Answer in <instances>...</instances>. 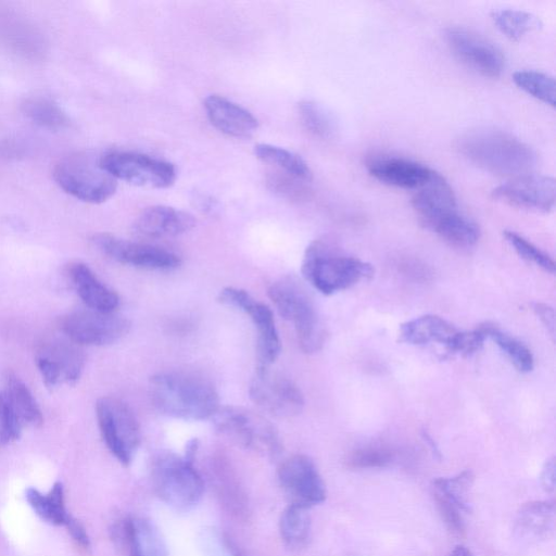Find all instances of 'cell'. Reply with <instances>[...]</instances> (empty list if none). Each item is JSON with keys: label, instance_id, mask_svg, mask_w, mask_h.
<instances>
[{"label": "cell", "instance_id": "cell-1", "mask_svg": "<svg viewBox=\"0 0 556 556\" xmlns=\"http://www.w3.org/2000/svg\"><path fill=\"white\" fill-rule=\"evenodd\" d=\"M149 391L155 408L174 418L207 419L220 407L213 383L194 372H157L150 379Z\"/></svg>", "mask_w": 556, "mask_h": 556}, {"label": "cell", "instance_id": "cell-36", "mask_svg": "<svg viewBox=\"0 0 556 556\" xmlns=\"http://www.w3.org/2000/svg\"><path fill=\"white\" fill-rule=\"evenodd\" d=\"M298 113L303 126L318 138L328 139L336 131V124L330 113L315 101H301L298 104Z\"/></svg>", "mask_w": 556, "mask_h": 556}, {"label": "cell", "instance_id": "cell-18", "mask_svg": "<svg viewBox=\"0 0 556 556\" xmlns=\"http://www.w3.org/2000/svg\"><path fill=\"white\" fill-rule=\"evenodd\" d=\"M369 174L377 180L402 189L418 190L434 175L429 166L402 157L382 156L372 159Z\"/></svg>", "mask_w": 556, "mask_h": 556}, {"label": "cell", "instance_id": "cell-13", "mask_svg": "<svg viewBox=\"0 0 556 556\" xmlns=\"http://www.w3.org/2000/svg\"><path fill=\"white\" fill-rule=\"evenodd\" d=\"M278 481L290 504L312 507L326 498L325 482L314 464L305 455H293L278 468Z\"/></svg>", "mask_w": 556, "mask_h": 556}, {"label": "cell", "instance_id": "cell-28", "mask_svg": "<svg viewBox=\"0 0 556 556\" xmlns=\"http://www.w3.org/2000/svg\"><path fill=\"white\" fill-rule=\"evenodd\" d=\"M77 345L71 340H55L48 342L39 351V354L49 357L58 365L62 381L68 384L78 381L85 364L84 353Z\"/></svg>", "mask_w": 556, "mask_h": 556}, {"label": "cell", "instance_id": "cell-23", "mask_svg": "<svg viewBox=\"0 0 556 556\" xmlns=\"http://www.w3.org/2000/svg\"><path fill=\"white\" fill-rule=\"evenodd\" d=\"M71 277L78 295L90 309L113 313L118 306V295L100 281L86 264H74Z\"/></svg>", "mask_w": 556, "mask_h": 556}, {"label": "cell", "instance_id": "cell-19", "mask_svg": "<svg viewBox=\"0 0 556 556\" xmlns=\"http://www.w3.org/2000/svg\"><path fill=\"white\" fill-rule=\"evenodd\" d=\"M203 104L211 124L229 137L250 138L258 128V121L250 111L223 96L211 94Z\"/></svg>", "mask_w": 556, "mask_h": 556}, {"label": "cell", "instance_id": "cell-43", "mask_svg": "<svg viewBox=\"0 0 556 556\" xmlns=\"http://www.w3.org/2000/svg\"><path fill=\"white\" fill-rule=\"evenodd\" d=\"M75 543L84 551L90 548V540L84 526L71 515L64 523Z\"/></svg>", "mask_w": 556, "mask_h": 556}, {"label": "cell", "instance_id": "cell-10", "mask_svg": "<svg viewBox=\"0 0 556 556\" xmlns=\"http://www.w3.org/2000/svg\"><path fill=\"white\" fill-rule=\"evenodd\" d=\"M255 405L275 417L289 418L299 415L304 407L300 388L286 376L270 367H256L249 388Z\"/></svg>", "mask_w": 556, "mask_h": 556}, {"label": "cell", "instance_id": "cell-33", "mask_svg": "<svg viewBox=\"0 0 556 556\" xmlns=\"http://www.w3.org/2000/svg\"><path fill=\"white\" fill-rule=\"evenodd\" d=\"M479 327L482 329L486 338L493 339L496 345L507 355L517 370L520 372H529L533 369V355L522 342L503 332L492 323H484Z\"/></svg>", "mask_w": 556, "mask_h": 556}, {"label": "cell", "instance_id": "cell-45", "mask_svg": "<svg viewBox=\"0 0 556 556\" xmlns=\"http://www.w3.org/2000/svg\"><path fill=\"white\" fill-rule=\"evenodd\" d=\"M541 484L546 492H553L555 489V460L549 458L544 464L541 471Z\"/></svg>", "mask_w": 556, "mask_h": 556}, {"label": "cell", "instance_id": "cell-15", "mask_svg": "<svg viewBox=\"0 0 556 556\" xmlns=\"http://www.w3.org/2000/svg\"><path fill=\"white\" fill-rule=\"evenodd\" d=\"M492 197L511 206L547 213L555 205L556 182L549 176L525 174L494 188Z\"/></svg>", "mask_w": 556, "mask_h": 556}, {"label": "cell", "instance_id": "cell-25", "mask_svg": "<svg viewBox=\"0 0 556 556\" xmlns=\"http://www.w3.org/2000/svg\"><path fill=\"white\" fill-rule=\"evenodd\" d=\"M554 520L555 505L553 502H530L520 508L516 519V530L526 539H545L553 532Z\"/></svg>", "mask_w": 556, "mask_h": 556}, {"label": "cell", "instance_id": "cell-40", "mask_svg": "<svg viewBox=\"0 0 556 556\" xmlns=\"http://www.w3.org/2000/svg\"><path fill=\"white\" fill-rule=\"evenodd\" d=\"M217 476V490L223 502L227 505L229 510L239 515L245 509V497L240 490V485L233 480L231 473L219 469Z\"/></svg>", "mask_w": 556, "mask_h": 556}, {"label": "cell", "instance_id": "cell-47", "mask_svg": "<svg viewBox=\"0 0 556 556\" xmlns=\"http://www.w3.org/2000/svg\"><path fill=\"white\" fill-rule=\"evenodd\" d=\"M422 438L425 440V442L429 445L430 450L432 451V453L437 456V457H440L441 453H440V450L439 447L437 446L435 442L433 441V439L430 437V434L426 431L422 432Z\"/></svg>", "mask_w": 556, "mask_h": 556}, {"label": "cell", "instance_id": "cell-20", "mask_svg": "<svg viewBox=\"0 0 556 556\" xmlns=\"http://www.w3.org/2000/svg\"><path fill=\"white\" fill-rule=\"evenodd\" d=\"M195 226L192 214L167 205H153L143 210L134 223L137 233L149 238L176 237Z\"/></svg>", "mask_w": 556, "mask_h": 556}, {"label": "cell", "instance_id": "cell-7", "mask_svg": "<svg viewBox=\"0 0 556 556\" xmlns=\"http://www.w3.org/2000/svg\"><path fill=\"white\" fill-rule=\"evenodd\" d=\"M96 415L103 441L123 465H128L141 440L138 419L122 400L103 396L97 401Z\"/></svg>", "mask_w": 556, "mask_h": 556}, {"label": "cell", "instance_id": "cell-14", "mask_svg": "<svg viewBox=\"0 0 556 556\" xmlns=\"http://www.w3.org/2000/svg\"><path fill=\"white\" fill-rule=\"evenodd\" d=\"M445 40L463 63L485 77H498L505 66L502 51L483 36L465 27H450Z\"/></svg>", "mask_w": 556, "mask_h": 556}, {"label": "cell", "instance_id": "cell-26", "mask_svg": "<svg viewBox=\"0 0 556 556\" xmlns=\"http://www.w3.org/2000/svg\"><path fill=\"white\" fill-rule=\"evenodd\" d=\"M427 228L446 242L459 248L475 245L480 237L479 226L458 210L438 218Z\"/></svg>", "mask_w": 556, "mask_h": 556}, {"label": "cell", "instance_id": "cell-37", "mask_svg": "<svg viewBox=\"0 0 556 556\" xmlns=\"http://www.w3.org/2000/svg\"><path fill=\"white\" fill-rule=\"evenodd\" d=\"M503 235L506 241L521 258L535 264L546 273H555L554 261L533 243L514 231L505 230Z\"/></svg>", "mask_w": 556, "mask_h": 556}, {"label": "cell", "instance_id": "cell-24", "mask_svg": "<svg viewBox=\"0 0 556 556\" xmlns=\"http://www.w3.org/2000/svg\"><path fill=\"white\" fill-rule=\"evenodd\" d=\"M458 330L435 315H424L401 325L399 340L413 345L440 343L445 348Z\"/></svg>", "mask_w": 556, "mask_h": 556}, {"label": "cell", "instance_id": "cell-48", "mask_svg": "<svg viewBox=\"0 0 556 556\" xmlns=\"http://www.w3.org/2000/svg\"><path fill=\"white\" fill-rule=\"evenodd\" d=\"M448 556H473L471 551L464 546V545H457Z\"/></svg>", "mask_w": 556, "mask_h": 556}, {"label": "cell", "instance_id": "cell-17", "mask_svg": "<svg viewBox=\"0 0 556 556\" xmlns=\"http://www.w3.org/2000/svg\"><path fill=\"white\" fill-rule=\"evenodd\" d=\"M113 539L127 556H168L160 530L149 519L130 517L113 528Z\"/></svg>", "mask_w": 556, "mask_h": 556}, {"label": "cell", "instance_id": "cell-34", "mask_svg": "<svg viewBox=\"0 0 556 556\" xmlns=\"http://www.w3.org/2000/svg\"><path fill=\"white\" fill-rule=\"evenodd\" d=\"M24 114L35 124L48 129H61L68 125L65 112L52 100L33 97L22 105Z\"/></svg>", "mask_w": 556, "mask_h": 556}, {"label": "cell", "instance_id": "cell-16", "mask_svg": "<svg viewBox=\"0 0 556 556\" xmlns=\"http://www.w3.org/2000/svg\"><path fill=\"white\" fill-rule=\"evenodd\" d=\"M471 470H464L453 477H441L432 481V495L437 508L450 530L464 526V514L471 509Z\"/></svg>", "mask_w": 556, "mask_h": 556}, {"label": "cell", "instance_id": "cell-21", "mask_svg": "<svg viewBox=\"0 0 556 556\" xmlns=\"http://www.w3.org/2000/svg\"><path fill=\"white\" fill-rule=\"evenodd\" d=\"M412 205L426 228L438 218L457 210L453 189L437 172L425 186L416 191Z\"/></svg>", "mask_w": 556, "mask_h": 556}, {"label": "cell", "instance_id": "cell-46", "mask_svg": "<svg viewBox=\"0 0 556 556\" xmlns=\"http://www.w3.org/2000/svg\"><path fill=\"white\" fill-rule=\"evenodd\" d=\"M225 545L230 556H245V554L229 538H225Z\"/></svg>", "mask_w": 556, "mask_h": 556}, {"label": "cell", "instance_id": "cell-35", "mask_svg": "<svg viewBox=\"0 0 556 556\" xmlns=\"http://www.w3.org/2000/svg\"><path fill=\"white\" fill-rule=\"evenodd\" d=\"M513 81L518 88L533 98L552 108L555 106L556 84L553 76L532 70L517 71L513 75Z\"/></svg>", "mask_w": 556, "mask_h": 556}, {"label": "cell", "instance_id": "cell-11", "mask_svg": "<svg viewBox=\"0 0 556 556\" xmlns=\"http://www.w3.org/2000/svg\"><path fill=\"white\" fill-rule=\"evenodd\" d=\"M61 329L68 340L78 345H108L126 336L130 323L114 313L89 308L66 315L61 321Z\"/></svg>", "mask_w": 556, "mask_h": 556}, {"label": "cell", "instance_id": "cell-27", "mask_svg": "<svg viewBox=\"0 0 556 556\" xmlns=\"http://www.w3.org/2000/svg\"><path fill=\"white\" fill-rule=\"evenodd\" d=\"M255 156L275 166L283 174H287L302 182H309L313 173L307 163L294 152L269 143H258L254 147Z\"/></svg>", "mask_w": 556, "mask_h": 556}, {"label": "cell", "instance_id": "cell-5", "mask_svg": "<svg viewBox=\"0 0 556 556\" xmlns=\"http://www.w3.org/2000/svg\"><path fill=\"white\" fill-rule=\"evenodd\" d=\"M53 178L70 195L92 204L109 200L116 191L117 180L85 153H75L60 160Z\"/></svg>", "mask_w": 556, "mask_h": 556}, {"label": "cell", "instance_id": "cell-3", "mask_svg": "<svg viewBox=\"0 0 556 556\" xmlns=\"http://www.w3.org/2000/svg\"><path fill=\"white\" fill-rule=\"evenodd\" d=\"M302 275L316 290L330 295L374 275L369 263L336 253L324 240L313 241L305 250Z\"/></svg>", "mask_w": 556, "mask_h": 556}, {"label": "cell", "instance_id": "cell-2", "mask_svg": "<svg viewBox=\"0 0 556 556\" xmlns=\"http://www.w3.org/2000/svg\"><path fill=\"white\" fill-rule=\"evenodd\" d=\"M457 147L471 163L495 175H525L536 162L530 146L497 129L469 131L458 140Z\"/></svg>", "mask_w": 556, "mask_h": 556}, {"label": "cell", "instance_id": "cell-38", "mask_svg": "<svg viewBox=\"0 0 556 556\" xmlns=\"http://www.w3.org/2000/svg\"><path fill=\"white\" fill-rule=\"evenodd\" d=\"M393 452L384 446H365L348 456V466L354 469H372L388 466L393 460Z\"/></svg>", "mask_w": 556, "mask_h": 556}, {"label": "cell", "instance_id": "cell-44", "mask_svg": "<svg viewBox=\"0 0 556 556\" xmlns=\"http://www.w3.org/2000/svg\"><path fill=\"white\" fill-rule=\"evenodd\" d=\"M535 315L540 318L552 337L555 336V313L554 309L544 303H535L533 305Z\"/></svg>", "mask_w": 556, "mask_h": 556}, {"label": "cell", "instance_id": "cell-42", "mask_svg": "<svg viewBox=\"0 0 556 556\" xmlns=\"http://www.w3.org/2000/svg\"><path fill=\"white\" fill-rule=\"evenodd\" d=\"M36 364L48 388H53L62 381L61 371L52 359L38 353Z\"/></svg>", "mask_w": 556, "mask_h": 556}, {"label": "cell", "instance_id": "cell-6", "mask_svg": "<svg viewBox=\"0 0 556 556\" xmlns=\"http://www.w3.org/2000/svg\"><path fill=\"white\" fill-rule=\"evenodd\" d=\"M192 464L172 453L161 454L154 460V490L167 505L177 509H189L200 502L204 482Z\"/></svg>", "mask_w": 556, "mask_h": 556}, {"label": "cell", "instance_id": "cell-29", "mask_svg": "<svg viewBox=\"0 0 556 556\" xmlns=\"http://www.w3.org/2000/svg\"><path fill=\"white\" fill-rule=\"evenodd\" d=\"M279 531L285 545L290 549L304 547L311 534L308 508L290 504L281 514Z\"/></svg>", "mask_w": 556, "mask_h": 556}, {"label": "cell", "instance_id": "cell-32", "mask_svg": "<svg viewBox=\"0 0 556 556\" xmlns=\"http://www.w3.org/2000/svg\"><path fill=\"white\" fill-rule=\"evenodd\" d=\"M491 17L495 26L513 41H519L526 34L542 27L536 15L523 10H496L491 13Z\"/></svg>", "mask_w": 556, "mask_h": 556}, {"label": "cell", "instance_id": "cell-4", "mask_svg": "<svg viewBox=\"0 0 556 556\" xmlns=\"http://www.w3.org/2000/svg\"><path fill=\"white\" fill-rule=\"evenodd\" d=\"M267 293L279 315L293 324L302 351H319L326 329L306 289L296 279L282 278L273 282Z\"/></svg>", "mask_w": 556, "mask_h": 556}, {"label": "cell", "instance_id": "cell-31", "mask_svg": "<svg viewBox=\"0 0 556 556\" xmlns=\"http://www.w3.org/2000/svg\"><path fill=\"white\" fill-rule=\"evenodd\" d=\"M5 392L22 424L40 427L43 422L41 410L27 386L14 375L7 378Z\"/></svg>", "mask_w": 556, "mask_h": 556}, {"label": "cell", "instance_id": "cell-41", "mask_svg": "<svg viewBox=\"0 0 556 556\" xmlns=\"http://www.w3.org/2000/svg\"><path fill=\"white\" fill-rule=\"evenodd\" d=\"M485 338L480 327L471 331H457L446 346V350L465 357L470 356L482 348Z\"/></svg>", "mask_w": 556, "mask_h": 556}, {"label": "cell", "instance_id": "cell-8", "mask_svg": "<svg viewBox=\"0 0 556 556\" xmlns=\"http://www.w3.org/2000/svg\"><path fill=\"white\" fill-rule=\"evenodd\" d=\"M100 165L116 180L134 186L164 189L176 180L172 163L142 153L110 152L100 159Z\"/></svg>", "mask_w": 556, "mask_h": 556}, {"label": "cell", "instance_id": "cell-9", "mask_svg": "<svg viewBox=\"0 0 556 556\" xmlns=\"http://www.w3.org/2000/svg\"><path fill=\"white\" fill-rule=\"evenodd\" d=\"M217 431L243 447L275 455L280 450L277 432L263 416L238 406L219 407L212 417Z\"/></svg>", "mask_w": 556, "mask_h": 556}, {"label": "cell", "instance_id": "cell-39", "mask_svg": "<svg viewBox=\"0 0 556 556\" xmlns=\"http://www.w3.org/2000/svg\"><path fill=\"white\" fill-rule=\"evenodd\" d=\"M22 421L14 410L5 390L0 392V443L16 441L22 431Z\"/></svg>", "mask_w": 556, "mask_h": 556}, {"label": "cell", "instance_id": "cell-12", "mask_svg": "<svg viewBox=\"0 0 556 556\" xmlns=\"http://www.w3.org/2000/svg\"><path fill=\"white\" fill-rule=\"evenodd\" d=\"M92 243L108 257L138 268L172 270L181 263L177 254L164 248L128 241L111 233L94 235Z\"/></svg>", "mask_w": 556, "mask_h": 556}, {"label": "cell", "instance_id": "cell-22", "mask_svg": "<svg viewBox=\"0 0 556 556\" xmlns=\"http://www.w3.org/2000/svg\"><path fill=\"white\" fill-rule=\"evenodd\" d=\"M241 311L250 316L256 329L257 367H270L281 351L279 334L270 307L256 301L251 295Z\"/></svg>", "mask_w": 556, "mask_h": 556}, {"label": "cell", "instance_id": "cell-30", "mask_svg": "<svg viewBox=\"0 0 556 556\" xmlns=\"http://www.w3.org/2000/svg\"><path fill=\"white\" fill-rule=\"evenodd\" d=\"M25 496L35 513L49 523L64 526L70 517L65 509L64 490L61 482L54 483L48 494L29 488L26 490Z\"/></svg>", "mask_w": 556, "mask_h": 556}]
</instances>
